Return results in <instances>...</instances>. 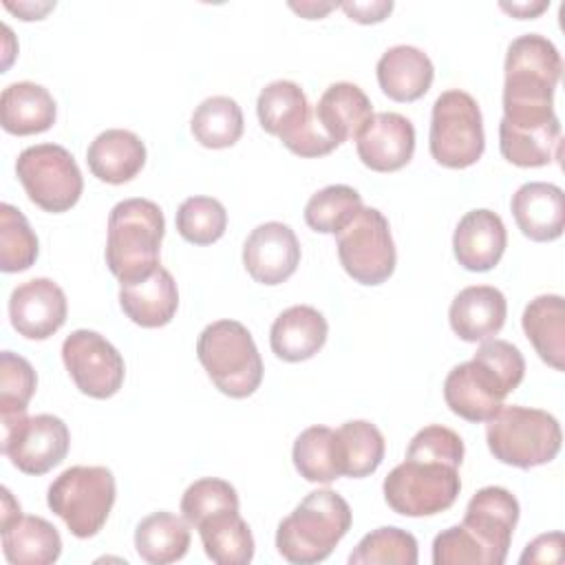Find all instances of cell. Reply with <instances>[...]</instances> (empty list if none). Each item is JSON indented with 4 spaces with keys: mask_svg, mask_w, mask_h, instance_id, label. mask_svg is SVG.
<instances>
[{
    "mask_svg": "<svg viewBox=\"0 0 565 565\" xmlns=\"http://www.w3.org/2000/svg\"><path fill=\"white\" fill-rule=\"evenodd\" d=\"M86 163L99 181L121 185L141 172L146 163V146L141 137L130 130L108 128L90 141Z\"/></svg>",
    "mask_w": 565,
    "mask_h": 565,
    "instance_id": "d4e9b609",
    "label": "cell"
},
{
    "mask_svg": "<svg viewBox=\"0 0 565 565\" xmlns=\"http://www.w3.org/2000/svg\"><path fill=\"white\" fill-rule=\"evenodd\" d=\"M238 510L236 488L218 477H203L190 483L181 497V516L190 525H199L203 519L221 512Z\"/></svg>",
    "mask_w": 565,
    "mask_h": 565,
    "instance_id": "ab89813d",
    "label": "cell"
},
{
    "mask_svg": "<svg viewBox=\"0 0 565 565\" xmlns=\"http://www.w3.org/2000/svg\"><path fill=\"white\" fill-rule=\"evenodd\" d=\"M335 439L342 477L362 479L380 468L386 452V441L375 424L366 419L344 422L335 430Z\"/></svg>",
    "mask_w": 565,
    "mask_h": 565,
    "instance_id": "d6a6232c",
    "label": "cell"
},
{
    "mask_svg": "<svg viewBox=\"0 0 565 565\" xmlns=\"http://www.w3.org/2000/svg\"><path fill=\"white\" fill-rule=\"evenodd\" d=\"M190 523L168 510L152 512L137 523L135 547L141 561L168 565L181 561L190 547Z\"/></svg>",
    "mask_w": 565,
    "mask_h": 565,
    "instance_id": "4dcf8cb0",
    "label": "cell"
},
{
    "mask_svg": "<svg viewBox=\"0 0 565 565\" xmlns=\"http://www.w3.org/2000/svg\"><path fill=\"white\" fill-rule=\"evenodd\" d=\"M2 455L24 475H46L60 466L71 446L68 426L51 413L0 415Z\"/></svg>",
    "mask_w": 565,
    "mask_h": 565,
    "instance_id": "7c38bea8",
    "label": "cell"
},
{
    "mask_svg": "<svg viewBox=\"0 0 565 565\" xmlns=\"http://www.w3.org/2000/svg\"><path fill=\"white\" fill-rule=\"evenodd\" d=\"M294 11H298L300 15H305L307 20H318V18H322L324 13H329L331 9H335L338 4H333V2H329V4H320V2H300V4H296V2H291L289 4Z\"/></svg>",
    "mask_w": 565,
    "mask_h": 565,
    "instance_id": "681fc988",
    "label": "cell"
},
{
    "mask_svg": "<svg viewBox=\"0 0 565 565\" xmlns=\"http://www.w3.org/2000/svg\"><path fill=\"white\" fill-rule=\"evenodd\" d=\"M499 150L519 168H541L561 157L558 117L541 124H499Z\"/></svg>",
    "mask_w": 565,
    "mask_h": 565,
    "instance_id": "83f0119b",
    "label": "cell"
},
{
    "mask_svg": "<svg viewBox=\"0 0 565 565\" xmlns=\"http://www.w3.org/2000/svg\"><path fill=\"white\" fill-rule=\"evenodd\" d=\"M55 99L42 84L13 82L0 95V124L9 135L44 132L55 124Z\"/></svg>",
    "mask_w": 565,
    "mask_h": 565,
    "instance_id": "484cf974",
    "label": "cell"
},
{
    "mask_svg": "<svg viewBox=\"0 0 565 565\" xmlns=\"http://www.w3.org/2000/svg\"><path fill=\"white\" fill-rule=\"evenodd\" d=\"M245 121L243 110L236 99L227 95H212L203 99L190 119V130L194 139L212 150L234 146L243 135Z\"/></svg>",
    "mask_w": 565,
    "mask_h": 565,
    "instance_id": "836d02e7",
    "label": "cell"
},
{
    "mask_svg": "<svg viewBox=\"0 0 565 565\" xmlns=\"http://www.w3.org/2000/svg\"><path fill=\"white\" fill-rule=\"evenodd\" d=\"M177 232L192 245L216 243L227 227V212L214 196H188L177 210Z\"/></svg>",
    "mask_w": 565,
    "mask_h": 565,
    "instance_id": "f35d334b",
    "label": "cell"
},
{
    "mask_svg": "<svg viewBox=\"0 0 565 565\" xmlns=\"http://www.w3.org/2000/svg\"><path fill=\"white\" fill-rule=\"evenodd\" d=\"M18 516H22V508L20 503L13 499L9 488H2V512H0V527L9 525L11 521H15Z\"/></svg>",
    "mask_w": 565,
    "mask_h": 565,
    "instance_id": "c3c4849f",
    "label": "cell"
},
{
    "mask_svg": "<svg viewBox=\"0 0 565 565\" xmlns=\"http://www.w3.org/2000/svg\"><path fill=\"white\" fill-rule=\"evenodd\" d=\"M115 497V477L106 466H71L49 486L46 503L73 536L90 539L106 525Z\"/></svg>",
    "mask_w": 565,
    "mask_h": 565,
    "instance_id": "52a82bcc",
    "label": "cell"
},
{
    "mask_svg": "<svg viewBox=\"0 0 565 565\" xmlns=\"http://www.w3.org/2000/svg\"><path fill=\"white\" fill-rule=\"evenodd\" d=\"M62 360L75 386L93 399H108L124 384V358L97 331L75 329L66 335L62 342Z\"/></svg>",
    "mask_w": 565,
    "mask_h": 565,
    "instance_id": "5bb4252c",
    "label": "cell"
},
{
    "mask_svg": "<svg viewBox=\"0 0 565 565\" xmlns=\"http://www.w3.org/2000/svg\"><path fill=\"white\" fill-rule=\"evenodd\" d=\"M344 9V13L360 22V24H375L382 22L391 11H393V2L391 0H373V2H342L340 4Z\"/></svg>",
    "mask_w": 565,
    "mask_h": 565,
    "instance_id": "f6af8a7d",
    "label": "cell"
},
{
    "mask_svg": "<svg viewBox=\"0 0 565 565\" xmlns=\"http://www.w3.org/2000/svg\"><path fill=\"white\" fill-rule=\"evenodd\" d=\"M371 117V99L353 82H335L327 86L316 104V119L320 128L338 146L349 139H355Z\"/></svg>",
    "mask_w": 565,
    "mask_h": 565,
    "instance_id": "4316f807",
    "label": "cell"
},
{
    "mask_svg": "<svg viewBox=\"0 0 565 565\" xmlns=\"http://www.w3.org/2000/svg\"><path fill=\"white\" fill-rule=\"evenodd\" d=\"M433 563L435 565H488L483 550L461 525H452L435 536Z\"/></svg>",
    "mask_w": 565,
    "mask_h": 565,
    "instance_id": "7bdbcfd3",
    "label": "cell"
},
{
    "mask_svg": "<svg viewBox=\"0 0 565 565\" xmlns=\"http://www.w3.org/2000/svg\"><path fill=\"white\" fill-rule=\"evenodd\" d=\"M327 318L311 305H294L278 313L269 329V344L276 358L285 362H305L327 342Z\"/></svg>",
    "mask_w": 565,
    "mask_h": 565,
    "instance_id": "cb8c5ba5",
    "label": "cell"
},
{
    "mask_svg": "<svg viewBox=\"0 0 565 565\" xmlns=\"http://www.w3.org/2000/svg\"><path fill=\"white\" fill-rule=\"evenodd\" d=\"M38 388V375L31 362L13 351L0 353V415L26 413Z\"/></svg>",
    "mask_w": 565,
    "mask_h": 565,
    "instance_id": "60d3db41",
    "label": "cell"
},
{
    "mask_svg": "<svg viewBox=\"0 0 565 565\" xmlns=\"http://www.w3.org/2000/svg\"><path fill=\"white\" fill-rule=\"evenodd\" d=\"M40 245L26 216L11 203L0 205V269L7 274L29 269Z\"/></svg>",
    "mask_w": 565,
    "mask_h": 565,
    "instance_id": "74e56055",
    "label": "cell"
},
{
    "mask_svg": "<svg viewBox=\"0 0 565 565\" xmlns=\"http://www.w3.org/2000/svg\"><path fill=\"white\" fill-rule=\"evenodd\" d=\"M503 110L554 108V88L561 79L563 60L552 40L525 33L510 42L505 53Z\"/></svg>",
    "mask_w": 565,
    "mask_h": 565,
    "instance_id": "8992f818",
    "label": "cell"
},
{
    "mask_svg": "<svg viewBox=\"0 0 565 565\" xmlns=\"http://www.w3.org/2000/svg\"><path fill=\"white\" fill-rule=\"evenodd\" d=\"M196 358L212 384L227 397H249L263 382V360L249 329L238 320H216L196 340Z\"/></svg>",
    "mask_w": 565,
    "mask_h": 565,
    "instance_id": "277c9868",
    "label": "cell"
},
{
    "mask_svg": "<svg viewBox=\"0 0 565 565\" xmlns=\"http://www.w3.org/2000/svg\"><path fill=\"white\" fill-rule=\"evenodd\" d=\"M499 7H501L503 11H508L510 15L525 20V18H534V15H539L541 11H545V9L550 7V2H512V4L501 2Z\"/></svg>",
    "mask_w": 565,
    "mask_h": 565,
    "instance_id": "bcb514c9",
    "label": "cell"
},
{
    "mask_svg": "<svg viewBox=\"0 0 565 565\" xmlns=\"http://www.w3.org/2000/svg\"><path fill=\"white\" fill-rule=\"evenodd\" d=\"M519 512L516 497L501 486H486L468 501L459 525L483 550L488 565H501L505 561Z\"/></svg>",
    "mask_w": 565,
    "mask_h": 565,
    "instance_id": "9a60e30c",
    "label": "cell"
},
{
    "mask_svg": "<svg viewBox=\"0 0 565 565\" xmlns=\"http://www.w3.org/2000/svg\"><path fill=\"white\" fill-rule=\"evenodd\" d=\"M563 556V532H550L536 536L525 545L521 563H558Z\"/></svg>",
    "mask_w": 565,
    "mask_h": 565,
    "instance_id": "ee69618b",
    "label": "cell"
},
{
    "mask_svg": "<svg viewBox=\"0 0 565 565\" xmlns=\"http://www.w3.org/2000/svg\"><path fill=\"white\" fill-rule=\"evenodd\" d=\"M525 375L523 353L508 340L490 338L472 360L450 369L444 380L446 406L466 422H488Z\"/></svg>",
    "mask_w": 565,
    "mask_h": 565,
    "instance_id": "6da1fadb",
    "label": "cell"
},
{
    "mask_svg": "<svg viewBox=\"0 0 565 565\" xmlns=\"http://www.w3.org/2000/svg\"><path fill=\"white\" fill-rule=\"evenodd\" d=\"M338 258L360 285H382L397 263L391 225L377 207H362L338 234Z\"/></svg>",
    "mask_w": 565,
    "mask_h": 565,
    "instance_id": "4fadbf2b",
    "label": "cell"
},
{
    "mask_svg": "<svg viewBox=\"0 0 565 565\" xmlns=\"http://www.w3.org/2000/svg\"><path fill=\"white\" fill-rule=\"evenodd\" d=\"M351 508L342 494L322 488L309 492L278 523L276 550L294 565H313L333 552L351 530Z\"/></svg>",
    "mask_w": 565,
    "mask_h": 565,
    "instance_id": "7a4b0ae2",
    "label": "cell"
},
{
    "mask_svg": "<svg viewBox=\"0 0 565 565\" xmlns=\"http://www.w3.org/2000/svg\"><path fill=\"white\" fill-rule=\"evenodd\" d=\"M291 459L305 481L331 483L342 477L335 430L329 426L305 428L294 441Z\"/></svg>",
    "mask_w": 565,
    "mask_h": 565,
    "instance_id": "e575fe53",
    "label": "cell"
},
{
    "mask_svg": "<svg viewBox=\"0 0 565 565\" xmlns=\"http://www.w3.org/2000/svg\"><path fill=\"white\" fill-rule=\"evenodd\" d=\"M256 115L263 130L276 135L298 157H324L338 148L320 128L305 90L291 79L269 82L258 93Z\"/></svg>",
    "mask_w": 565,
    "mask_h": 565,
    "instance_id": "ba28073f",
    "label": "cell"
},
{
    "mask_svg": "<svg viewBox=\"0 0 565 565\" xmlns=\"http://www.w3.org/2000/svg\"><path fill=\"white\" fill-rule=\"evenodd\" d=\"M66 294L51 278H31L11 291V324L20 335L29 340L51 338L66 322Z\"/></svg>",
    "mask_w": 565,
    "mask_h": 565,
    "instance_id": "e0dca14e",
    "label": "cell"
},
{
    "mask_svg": "<svg viewBox=\"0 0 565 565\" xmlns=\"http://www.w3.org/2000/svg\"><path fill=\"white\" fill-rule=\"evenodd\" d=\"M166 234L161 207L141 196L124 199L108 214L106 265L119 282H132L159 267Z\"/></svg>",
    "mask_w": 565,
    "mask_h": 565,
    "instance_id": "3957f363",
    "label": "cell"
},
{
    "mask_svg": "<svg viewBox=\"0 0 565 565\" xmlns=\"http://www.w3.org/2000/svg\"><path fill=\"white\" fill-rule=\"evenodd\" d=\"M486 441L494 459L527 470L550 463L561 452L563 433L552 413L512 404L486 422Z\"/></svg>",
    "mask_w": 565,
    "mask_h": 565,
    "instance_id": "5b68a950",
    "label": "cell"
},
{
    "mask_svg": "<svg viewBox=\"0 0 565 565\" xmlns=\"http://www.w3.org/2000/svg\"><path fill=\"white\" fill-rule=\"evenodd\" d=\"M351 565H415L417 539L402 527H377L362 536L349 556Z\"/></svg>",
    "mask_w": 565,
    "mask_h": 565,
    "instance_id": "8d00e7d4",
    "label": "cell"
},
{
    "mask_svg": "<svg viewBox=\"0 0 565 565\" xmlns=\"http://www.w3.org/2000/svg\"><path fill=\"white\" fill-rule=\"evenodd\" d=\"M375 75L382 93L388 99L415 102L428 93L435 77V66L422 49L413 44H397L382 53Z\"/></svg>",
    "mask_w": 565,
    "mask_h": 565,
    "instance_id": "603a6c76",
    "label": "cell"
},
{
    "mask_svg": "<svg viewBox=\"0 0 565 565\" xmlns=\"http://www.w3.org/2000/svg\"><path fill=\"white\" fill-rule=\"evenodd\" d=\"M463 452V439L452 428L441 424H430L417 430L406 448V457H428L455 468L461 466Z\"/></svg>",
    "mask_w": 565,
    "mask_h": 565,
    "instance_id": "b9f144b4",
    "label": "cell"
},
{
    "mask_svg": "<svg viewBox=\"0 0 565 565\" xmlns=\"http://www.w3.org/2000/svg\"><path fill=\"white\" fill-rule=\"evenodd\" d=\"M196 530L210 561L218 565H247L254 558V536L238 510H221L203 519Z\"/></svg>",
    "mask_w": 565,
    "mask_h": 565,
    "instance_id": "1f68e13d",
    "label": "cell"
},
{
    "mask_svg": "<svg viewBox=\"0 0 565 565\" xmlns=\"http://www.w3.org/2000/svg\"><path fill=\"white\" fill-rule=\"evenodd\" d=\"M362 207V196L355 188L333 183L311 194L305 205V223L313 232L338 234Z\"/></svg>",
    "mask_w": 565,
    "mask_h": 565,
    "instance_id": "d590c367",
    "label": "cell"
},
{
    "mask_svg": "<svg viewBox=\"0 0 565 565\" xmlns=\"http://www.w3.org/2000/svg\"><path fill=\"white\" fill-rule=\"evenodd\" d=\"M15 174L29 201L51 214L71 210L84 190V177L75 157L60 143L24 148L18 154Z\"/></svg>",
    "mask_w": 565,
    "mask_h": 565,
    "instance_id": "8fae6325",
    "label": "cell"
},
{
    "mask_svg": "<svg viewBox=\"0 0 565 565\" xmlns=\"http://www.w3.org/2000/svg\"><path fill=\"white\" fill-rule=\"evenodd\" d=\"M512 216L523 236L536 243L556 241L565 227V194L545 181L523 183L510 201Z\"/></svg>",
    "mask_w": 565,
    "mask_h": 565,
    "instance_id": "ffe728a7",
    "label": "cell"
},
{
    "mask_svg": "<svg viewBox=\"0 0 565 565\" xmlns=\"http://www.w3.org/2000/svg\"><path fill=\"white\" fill-rule=\"evenodd\" d=\"M4 558L13 565H51L62 554V536L42 516H18L0 527Z\"/></svg>",
    "mask_w": 565,
    "mask_h": 565,
    "instance_id": "f546056e",
    "label": "cell"
},
{
    "mask_svg": "<svg viewBox=\"0 0 565 565\" xmlns=\"http://www.w3.org/2000/svg\"><path fill=\"white\" fill-rule=\"evenodd\" d=\"M360 161L375 172L404 168L415 152V126L399 113H373L355 137Z\"/></svg>",
    "mask_w": 565,
    "mask_h": 565,
    "instance_id": "ac0fdd59",
    "label": "cell"
},
{
    "mask_svg": "<svg viewBox=\"0 0 565 565\" xmlns=\"http://www.w3.org/2000/svg\"><path fill=\"white\" fill-rule=\"evenodd\" d=\"M508 316L505 296L492 285H470L461 289L448 309L450 329L463 342H483L494 338Z\"/></svg>",
    "mask_w": 565,
    "mask_h": 565,
    "instance_id": "44dd1931",
    "label": "cell"
},
{
    "mask_svg": "<svg viewBox=\"0 0 565 565\" xmlns=\"http://www.w3.org/2000/svg\"><path fill=\"white\" fill-rule=\"evenodd\" d=\"M521 324L539 358L556 371L565 369V305L558 294H543L523 309Z\"/></svg>",
    "mask_w": 565,
    "mask_h": 565,
    "instance_id": "f1b7e54d",
    "label": "cell"
},
{
    "mask_svg": "<svg viewBox=\"0 0 565 565\" xmlns=\"http://www.w3.org/2000/svg\"><path fill=\"white\" fill-rule=\"evenodd\" d=\"M508 232L501 216L488 207L466 212L452 234L457 263L468 271H490L503 256Z\"/></svg>",
    "mask_w": 565,
    "mask_h": 565,
    "instance_id": "d6986e66",
    "label": "cell"
},
{
    "mask_svg": "<svg viewBox=\"0 0 565 565\" xmlns=\"http://www.w3.org/2000/svg\"><path fill=\"white\" fill-rule=\"evenodd\" d=\"M382 490L393 512L433 516L457 501L461 490L459 468L428 457H406L386 475Z\"/></svg>",
    "mask_w": 565,
    "mask_h": 565,
    "instance_id": "9c48e42d",
    "label": "cell"
},
{
    "mask_svg": "<svg viewBox=\"0 0 565 565\" xmlns=\"http://www.w3.org/2000/svg\"><path fill=\"white\" fill-rule=\"evenodd\" d=\"M428 148L439 166L452 170L470 168L481 159L486 150L483 117L470 93L450 88L435 99Z\"/></svg>",
    "mask_w": 565,
    "mask_h": 565,
    "instance_id": "30bf717a",
    "label": "cell"
},
{
    "mask_svg": "<svg viewBox=\"0 0 565 565\" xmlns=\"http://www.w3.org/2000/svg\"><path fill=\"white\" fill-rule=\"evenodd\" d=\"M4 7L9 11H13V13H18L22 20H42V15L49 9H53L55 4H51V2H46V4H33V2H18V4H13V2H4Z\"/></svg>",
    "mask_w": 565,
    "mask_h": 565,
    "instance_id": "7dc6e473",
    "label": "cell"
},
{
    "mask_svg": "<svg viewBox=\"0 0 565 565\" xmlns=\"http://www.w3.org/2000/svg\"><path fill=\"white\" fill-rule=\"evenodd\" d=\"M119 305L143 329L166 327L179 309V289L172 274L159 265L139 280L119 282Z\"/></svg>",
    "mask_w": 565,
    "mask_h": 565,
    "instance_id": "7402d4cb",
    "label": "cell"
},
{
    "mask_svg": "<svg viewBox=\"0 0 565 565\" xmlns=\"http://www.w3.org/2000/svg\"><path fill=\"white\" fill-rule=\"evenodd\" d=\"M300 263V243L294 230L280 221L256 225L243 245V265L260 285L285 282Z\"/></svg>",
    "mask_w": 565,
    "mask_h": 565,
    "instance_id": "2e32d148",
    "label": "cell"
}]
</instances>
